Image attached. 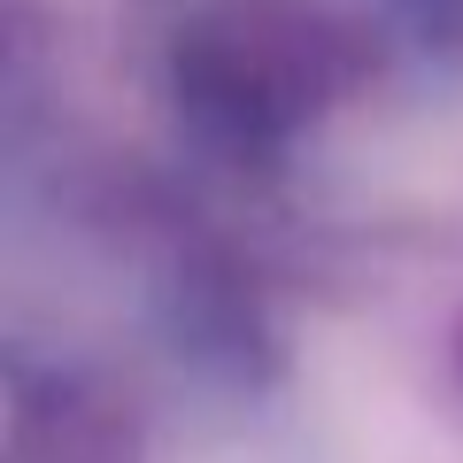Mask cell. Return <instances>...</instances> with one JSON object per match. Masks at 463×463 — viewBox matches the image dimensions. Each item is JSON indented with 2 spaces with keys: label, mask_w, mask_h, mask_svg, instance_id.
Instances as JSON below:
<instances>
[{
  "label": "cell",
  "mask_w": 463,
  "mask_h": 463,
  "mask_svg": "<svg viewBox=\"0 0 463 463\" xmlns=\"http://www.w3.org/2000/svg\"><path fill=\"white\" fill-rule=\"evenodd\" d=\"M178 70H185V93L209 116H224L232 132H279L347 85L340 39L279 0H240L224 16H209L185 39Z\"/></svg>",
  "instance_id": "obj_1"
}]
</instances>
